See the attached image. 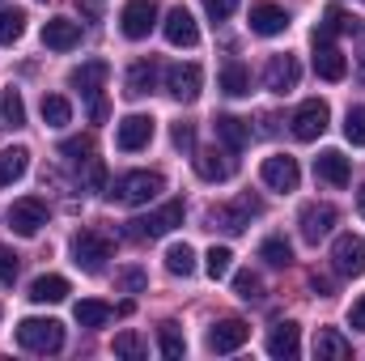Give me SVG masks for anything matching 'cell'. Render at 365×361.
I'll list each match as a JSON object with an SVG mask.
<instances>
[{
	"mask_svg": "<svg viewBox=\"0 0 365 361\" xmlns=\"http://www.w3.org/2000/svg\"><path fill=\"white\" fill-rule=\"evenodd\" d=\"M166 187V179L158 175V171H128V175H119V179L110 183V200L115 204H128V208H136V204H149L158 191Z\"/></svg>",
	"mask_w": 365,
	"mask_h": 361,
	"instance_id": "obj_1",
	"label": "cell"
},
{
	"mask_svg": "<svg viewBox=\"0 0 365 361\" xmlns=\"http://www.w3.org/2000/svg\"><path fill=\"white\" fill-rule=\"evenodd\" d=\"M264 213V200L259 195H238L234 204H217L208 208V230H225V234H242L251 225V217Z\"/></svg>",
	"mask_w": 365,
	"mask_h": 361,
	"instance_id": "obj_2",
	"label": "cell"
},
{
	"mask_svg": "<svg viewBox=\"0 0 365 361\" xmlns=\"http://www.w3.org/2000/svg\"><path fill=\"white\" fill-rule=\"evenodd\" d=\"M17 345L30 353H60L64 349V323L56 319H21L17 323Z\"/></svg>",
	"mask_w": 365,
	"mask_h": 361,
	"instance_id": "obj_3",
	"label": "cell"
},
{
	"mask_svg": "<svg viewBox=\"0 0 365 361\" xmlns=\"http://www.w3.org/2000/svg\"><path fill=\"white\" fill-rule=\"evenodd\" d=\"M182 200H166L162 208H153V213H145V217H136V221H128L132 230V238H166L170 230H179L182 225Z\"/></svg>",
	"mask_w": 365,
	"mask_h": 361,
	"instance_id": "obj_4",
	"label": "cell"
},
{
	"mask_svg": "<svg viewBox=\"0 0 365 361\" xmlns=\"http://www.w3.org/2000/svg\"><path fill=\"white\" fill-rule=\"evenodd\" d=\"M110 251H115V247H110V238H106L102 230H81V234L73 238V264L81 272H90V276L106 268Z\"/></svg>",
	"mask_w": 365,
	"mask_h": 361,
	"instance_id": "obj_5",
	"label": "cell"
},
{
	"mask_svg": "<svg viewBox=\"0 0 365 361\" xmlns=\"http://www.w3.org/2000/svg\"><path fill=\"white\" fill-rule=\"evenodd\" d=\"M327 119H331V111H327V102L323 98H306L297 111H293V136L297 141H319L323 132H327Z\"/></svg>",
	"mask_w": 365,
	"mask_h": 361,
	"instance_id": "obj_6",
	"label": "cell"
},
{
	"mask_svg": "<svg viewBox=\"0 0 365 361\" xmlns=\"http://www.w3.org/2000/svg\"><path fill=\"white\" fill-rule=\"evenodd\" d=\"M9 225H13V234L34 238V234L47 225V204H43L38 195H21V200H13V208H9Z\"/></svg>",
	"mask_w": 365,
	"mask_h": 361,
	"instance_id": "obj_7",
	"label": "cell"
},
{
	"mask_svg": "<svg viewBox=\"0 0 365 361\" xmlns=\"http://www.w3.org/2000/svg\"><path fill=\"white\" fill-rule=\"evenodd\" d=\"M195 175L204 183H230L238 175V162H234V149H195Z\"/></svg>",
	"mask_w": 365,
	"mask_h": 361,
	"instance_id": "obj_8",
	"label": "cell"
},
{
	"mask_svg": "<svg viewBox=\"0 0 365 361\" xmlns=\"http://www.w3.org/2000/svg\"><path fill=\"white\" fill-rule=\"evenodd\" d=\"M158 26V4L153 0H128L123 4V13H119V30H123V39H149V30Z\"/></svg>",
	"mask_w": 365,
	"mask_h": 361,
	"instance_id": "obj_9",
	"label": "cell"
},
{
	"mask_svg": "<svg viewBox=\"0 0 365 361\" xmlns=\"http://www.w3.org/2000/svg\"><path fill=\"white\" fill-rule=\"evenodd\" d=\"M336 221H340V213H336V204H306L302 208V217H297V225H302V238L310 243V247H319L331 230H336Z\"/></svg>",
	"mask_w": 365,
	"mask_h": 361,
	"instance_id": "obj_10",
	"label": "cell"
},
{
	"mask_svg": "<svg viewBox=\"0 0 365 361\" xmlns=\"http://www.w3.org/2000/svg\"><path fill=\"white\" fill-rule=\"evenodd\" d=\"M331 268L340 276H361L365 272V238L361 234H340L331 243Z\"/></svg>",
	"mask_w": 365,
	"mask_h": 361,
	"instance_id": "obj_11",
	"label": "cell"
},
{
	"mask_svg": "<svg viewBox=\"0 0 365 361\" xmlns=\"http://www.w3.org/2000/svg\"><path fill=\"white\" fill-rule=\"evenodd\" d=\"M259 179H264V187H272V191H297V183H302L297 158H289V153L264 158V166H259Z\"/></svg>",
	"mask_w": 365,
	"mask_h": 361,
	"instance_id": "obj_12",
	"label": "cell"
},
{
	"mask_svg": "<svg viewBox=\"0 0 365 361\" xmlns=\"http://www.w3.org/2000/svg\"><path fill=\"white\" fill-rule=\"evenodd\" d=\"M200 86H204L200 64H170L166 68V90H170L175 102H195L200 98Z\"/></svg>",
	"mask_w": 365,
	"mask_h": 361,
	"instance_id": "obj_13",
	"label": "cell"
},
{
	"mask_svg": "<svg viewBox=\"0 0 365 361\" xmlns=\"http://www.w3.org/2000/svg\"><path fill=\"white\" fill-rule=\"evenodd\" d=\"M297 81H302L297 56H272V60H268V68H264V90L289 93V90H297Z\"/></svg>",
	"mask_w": 365,
	"mask_h": 361,
	"instance_id": "obj_14",
	"label": "cell"
},
{
	"mask_svg": "<svg viewBox=\"0 0 365 361\" xmlns=\"http://www.w3.org/2000/svg\"><path fill=\"white\" fill-rule=\"evenodd\" d=\"M149 141H153V119H149V115H128V119H119L115 145H119L123 153H136V149H145Z\"/></svg>",
	"mask_w": 365,
	"mask_h": 361,
	"instance_id": "obj_15",
	"label": "cell"
},
{
	"mask_svg": "<svg viewBox=\"0 0 365 361\" xmlns=\"http://www.w3.org/2000/svg\"><path fill=\"white\" fill-rule=\"evenodd\" d=\"M247 340H251V327H247L242 319H221V323L208 327V349H212V353H234V349H242Z\"/></svg>",
	"mask_w": 365,
	"mask_h": 361,
	"instance_id": "obj_16",
	"label": "cell"
},
{
	"mask_svg": "<svg viewBox=\"0 0 365 361\" xmlns=\"http://www.w3.org/2000/svg\"><path fill=\"white\" fill-rule=\"evenodd\" d=\"M162 34H166V43H170V47H195V43H200V26H195V17H191L182 4L166 13Z\"/></svg>",
	"mask_w": 365,
	"mask_h": 361,
	"instance_id": "obj_17",
	"label": "cell"
},
{
	"mask_svg": "<svg viewBox=\"0 0 365 361\" xmlns=\"http://www.w3.org/2000/svg\"><path fill=\"white\" fill-rule=\"evenodd\" d=\"M251 30L264 34V39H276V34L289 30V13L280 4H272V0H255L251 4Z\"/></svg>",
	"mask_w": 365,
	"mask_h": 361,
	"instance_id": "obj_18",
	"label": "cell"
},
{
	"mask_svg": "<svg viewBox=\"0 0 365 361\" xmlns=\"http://www.w3.org/2000/svg\"><path fill=\"white\" fill-rule=\"evenodd\" d=\"M43 43H47L51 51H73V47L81 43V21H73V17H51V21L43 26Z\"/></svg>",
	"mask_w": 365,
	"mask_h": 361,
	"instance_id": "obj_19",
	"label": "cell"
},
{
	"mask_svg": "<svg viewBox=\"0 0 365 361\" xmlns=\"http://www.w3.org/2000/svg\"><path fill=\"white\" fill-rule=\"evenodd\" d=\"M106 77H110V64L106 60H90V64H81V68L68 73V86L81 90L86 98H98V90L106 86Z\"/></svg>",
	"mask_w": 365,
	"mask_h": 361,
	"instance_id": "obj_20",
	"label": "cell"
},
{
	"mask_svg": "<svg viewBox=\"0 0 365 361\" xmlns=\"http://www.w3.org/2000/svg\"><path fill=\"white\" fill-rule=\"evenodd\" d=\"M314 175H319L323 183H331V187H349L353 166H349V158H344V153L327 149V153H319V158H314Z\"/></svg>",
	"mask_w": 365,
	"mask_h": 361,
	"instance_id": "obj_21",
	"label": "cell"
},
{
	"mask_svg": "<svg viewBox=\"0 0 365 361\" xmlns=\"http://www.w3.org/2000/svg\"><path fill=\"white\" fill-rule=\"evenodd\" d=\"M212 128H217V141H221L225 149H234V153L251 145V128H247V119H238V115H217Z\"/></svg>",
	"mask_w": 365,
	"mask_h": 361,
	"instance_id": "obj_22",
	"label": "cell"
},
{
	"mask_svg": "<svg viewBox=\"0 0 365 361\" xmlns=\"http://www.w3.org/2000/svg\"><path fill=\"white\" fill-rule=\"evenodd\" d=\"M268 353L280 361H293L302 353V332H297V323H276L272 336H268Z\"/></svg>",
	"mask_w": 365,
	"mask_h": 361,
	"instance_id": "obj_23",
	"label": "cell"
},
{
	"mask_svg": "<svg viewBox=\"0 0 365 361\" xmlns=\"http://www.w3.org/2000/svg\"><path fill=\"white\" fill-rule=\"evenodd\" d=\"M314 73H319L323 81H344V77H349V60H344L331 43H323V47H314Z\"/></svg>",
	"mask_w": 365,
	"mask_h": 361,
	"instance_id": "obj_24",
	"label": "cell"
},
{
	"mask_svg": "<svg viewBox=\"0 0 365 361\" xmlns=\"http://www.w3.org/2000/svg\"><path fill=\"white\" fill-rule=\"evenodd\" d=\"M314 357L319 361H344V357H353V345H349L336 327H323V332L314 336Z\"/></svg>",
	"mask_w": 365,
	"mask_h": 361,
	"instance_id": "obj_25",
	"label": "cell"
},
{
	"mask_svg": "<svg viewBox=\"0 0 365 361\" xmlns=\"http://www.w3.org/2000/svg\"><path fill=\"white\" fill-rule=\"evenodd\" d=\"M158 86V64L153 60H136L132 68H128V98H145V93H153Z\"/></svg>",
	"mask_w": 365,
	"mask_h": 361,
	"instance_id": "obj_26",
	"label": "cell"
},
{
	"mask_svg": "<svg viewBox=\"0 0 365 361\" xmlns=\"http://www.w3.org/2000/svg\"><path fill=\"white\" fill-rule=\"evenodd\" d=\"M64 298H68V280L64 276H38L30 285V302H38V306H56Z\"/></svg>",
	"mask_w": 365,
	"mask_h": 361,
	"instance_id": "obj_27",
	"label": "cell"
},
{
	"mask_svg": "<svg viewBox=\"0 0 365 361\" xmlns=\"http://www.w3.org/2000/svg\"><path fill=\"white\" fill-rule=\"evenodd\" d=\"M30 171V153L17 145V149H0V187H13Z\"/></svg>",
	"mask_w": 365,
	"mask_h": 361,
	"instance_id": "obj_28",
	"label": "cell"
},
{
	"mask_svg": "<svg viewBox=\"0 0 365 361\" xmlns=\"http://www.w3.org/2000/svg\"><path fill=\"white\" fill-rule=\"evenodd\" d=\"M38 111H43V123H47V128H64V123H73V102H68L64 93H43Z\"/></svg>",
	"mask_w": 365,
	"mask_h": 361,
	"instance_id": "obj_29",
	"label": "cell"
},
{
	"mask_svg": "<svg viewBox=\"0 0 365 361\" xmlns=\"http://www.w3.org/2000/svg\"><path fill=\"white\" fill-rule=\"evenodd\" d=\"M221 90L230 93V98L251 93V68H247L242 60H225V68H221Z\"/></svg>",
	"mask_w": 365,
	"mask_h": 361,
	"instance_id": "obj_30",
	"label": "cell"
},
{
	"mask_svg": "<svg viewBox=\"0 0 365 361\" xmlns=\"http://www.w3.org/2000/svg\"><path fill=\"white\" fill-rule=\"evenodd\" d=\"M73 315H77V323H81V327H106L115 310H110L106 302H98V298H86V302H77V306H73Z\"/></svg>",
	"mask_w": 365,
	"mask_h": 361,
	"instance_id": "obj_31",
	"label": "cell"
},
{
	"mask_svg": "<svg viewBox=\"0 0 365 361\" xmlns=\"http://www.w3.org/2000/svg\"><path fill=\"white\" fill-rule=\"evenodd\" d=\"M0 123L4 128H21L26 123V102H21V90H0Z\"/></svg>",
	"mask_w": 365,
	"mask_h": 361,
	"instance_id": "obj_32",
	"label": "cell"
},
{
	"mask_svg": "<svg viewBox=\"0 0 365 361\" xmlns=\"http://www.w3.org/2000/svg\"><path fill=\"white\" fill-rule=\"evenodd\" d=\"M21 34H26V13L21 9H0V43L13 47Z\"/></svg>",
	"mask_w": 365,
	"mask_h": 361,
	"instance_id": "obj_33",
	"label": "cell"
},
{
	"mask_svg": "<svg viewBox=\"0 0 365 361\" xmlns=\"http://www.w3.org/2000/svg\"><path fill=\"white\" fill-rule=\"evenodd\" d=\"M166 272H170V276H191V272H195V251H191L187 243H175V247L166 251Z\"/></svg>",
	"mask_w": 365,
	"mask_h": 361,
	"instance_id": "obj_34",
	"label": "cell"
},
{
	"mask_svg": "<svg viewBox=\"0 0 365 361\" xmlns=\"http://www.w3.org/2000/svg\"><path fill=\"white\" fill-rule=\"evenodd\" d=\"M259 260H264V264H272V268H289V264H293V247H289L284 238H264Z\"/></svg>",
	"mask_w": 365,
	"mask_h": 361,
	"instance_id": "obj_35",
	"label": "cell"
},
{
	"mask_svg": "<svg viewBox=\"0 0 365 361\" xmlns=\"http://www.w3.org/2000/svg\"><path fill=\"white\" fill-rule=\"evenodd\" d=\"M323 26H327V30H336V34H361V21H357L353 13H344L340 4H331V9L323 13Z\"/></svg>",
	"mask_w": 365,
	"mask_h": 361,
	"instance_id": "obj_36",
	"label": "cell"
},
{
	"mask_svg": "<svg viewBox=\"0 0 365 361\" xmlns=\"http://www.w3.org/2000/svg\"><path fill=\"white\" fill-rule=\"evenodd\" d=\"M158 349H162V357H170V361H179L182 353H187V340L179 336L175 323H162V332H158Z\"/></svg>",
	"mask_w": 365,
	"mask_h": 361,
	"instance_id": "obj_37",
	"label": "cell"
},
{
	"mask_svg": "<svg viewBox=\"0 0 365 361\" xmlns=\"http://www.w3.org/2000/svg\"><path fill=\"white\" fill-rule=\"evenodd\" d=\"M60 153H64L73 166H86L93 158V136H68V141L60 145Z\"/></svg>",
	"mask_w": 365,
	"mask_h": 361,
	"instance_id": "obj_38",
	"label": "cell"
},
{
	"mask_svg": "<svg viewBox=\"0 0 365 361\" xmlns=\"http://www.w3.org/2000/svg\"><path fill=\"white\" fill-rule=\"evenodd\" d=\"M234 293H238V298H242V302H259V298H264V280H259V272H238V276H234Z\"/></svg>",
	"mask_w": 365,
	"mask_h": 361,
	"instance_id": "obj_39",
	"label": "cell"
},
{
	"mask_svg": "<svg viewBox=\"0 0 365 361\" xmlns=\"http://www.w3.org/2000/svg\"><path fill=\"white\" fill-rule=\"evenodd\" d=\"M230 264H234V255H230V247H212V251L204 255V272H208L212 280H221V276H230Z\"/></svg>",
	"mask_w": 365,
	"mask_h": 361,
	"instance_id": "obj_40",
	"label": "cell"
},
{
	"mask_svg": "<svg viewBox=\"0 0 365 361\" xmlns=\"http://www.w3.org/2000/svg\"><path fill=\"white\" fill-rule=\"evenodd\" d=\"M344 141L349 145H365V106H349V115H344Z\"/></svg>",
	"mask_w": 365,
	"mask_h": 361,
	"instance_id": "obj_41",
	"label": "cell"
},
{
	"mask_svg": "<svg viewBox=\"0 0 365 361\" xmlns=\"http://www.w3.org/2000/svg\"><path fill=\"white\" fill-rule=\"evenodd\" d=\"M115 353L128 357V361H140L145 357V340H140L136 332H119V336H115Z\"/></svg>",
	"mask_w": 365,
	"mask_h": 361,
	"instance_id": "obj_42",
	"label": "cell"
},
{
	"mask_svg": "<svg viewBox=\"0 0 365 361\" xmlns=\"http://www.w3.org/2000/svg\"><path fill=\"white\" fill-rule=\"evenodd\" d=\"M145 280H149V276H145L140 268H119V272H115V285H119L123 293H140V289H145Z\"/></svg>",
	"mask_w": 365,
	"mask_h": 361,
	"instance_id": "obj_43",
	"label": "cell"
},
{
	"mask_svg": "<svg viewBox=\"0 0 365 361\" xmlns=\"http://www.w3.org/2000/svg\"><path fill=\"white\" fill-rule=\"evenodd\" d=\"M17 268H21L17 255H13L9 247H0V285H13V280H17Z\"/></svg>",
	"mask_w": 365,
	"mask_h": 361,
	"instance_id": "obj_44",
	"label": "cell"
},
{
	"mask_svg": "<svg viewBox=\"0 0 365 361\" xmlns=\"http://www.w3.org/2000/svg\"><path fill=\"white\" fill-rule=\"evenodd\" d=\"M170 141H175V149H195V128L191 123H175Z\"/></svg>",
	"mask_w": 365,
	"mask_h": 361,
	"instance_id": "obj_45",
	"label": "cell"
},
{
	"mask_svg": "<svg viewBox=\"0 0 365 361\" xmlns=\"http://www.w3.org/2000/svg\"><path fill=\"white\" fill-rule=\"evenodd\" d=\"M204 9H208V17H212V21H225V17L238 9V0H204Z\"/></svg>",
	"mask_w": 365,
	"mask_h": 361,
	"instance_id": "obj_46",
	"label": "cell"
},
{
	"mask_svg": "<svg viewBox=\"0 0 365 361\" xmlns=\"http://www.w3.org/2000/svg\"><path fill=\"white\" fill-rule=\"evenodd\" d=\"M102 179H106L102 162H98V158H90V162H86V187H90V191H102Z\"/></svg>",
	"mask_w": 365,
	"mask_h": 361,
	"instance_id": "obj_47",
	"label": "cell"
},
{
	"mask_svg": "<svg viewBox=\"0 0 365 361\" xmlns=\"http://www.w3.org/2000/svg\"><path fill=\"white\" fill-rule=\"evenodd\" d=\"M349 323H353L357 332H365V298H357V302H353V310H349Z\"/></svg>",
	"mask_w": 365,
	"mask_h": 361,
	"instance_id": "obj_48",
	"label": "cell"
},
{
	"mask_svg": "<svg viewBox=\"0 0 365 361\" xmlns=\"http://www.w3.org/2000/svg\"><path fill=\"white\" fill-rule=\"evenodd\" d=\"M310 289H314V293H323V298H327V293H331V280H327V276H314V280H310Z\"/></svg>",
	"mask_w": 365,
	"mask_h": 361,
	"instance_id": "obj_49",
	"label": "cell"
},
{
	"mask_svg": "<svg viewBox=\"0 0 365 361\" xmlns=\"http://www.w3.org/2000/svg\"><path fill=\"white\" fill-rule=\"evenodd\" d=\"M357 208H361V217H365V187L357 191Z\"/></svg>",
	"mask_w": 365,
	"mask_h": 361,
	"instance_id": "obj_50",
	"label": "cell"
},
{
	"mask_svg": "<svg viewBox=\"0 0 365 361\" xmlns=\"http://www.w3.org/2000/svg\"><path fill=\"white\" fill-rule=\"evenodd\" d=\"M361 77H365V68H361Z\"/></svg>",
	"mask_w": 365,
	"mask_h": 361,
	"instance_id": "obj_51",
	"label": "cell"
}]
</instances>
